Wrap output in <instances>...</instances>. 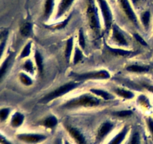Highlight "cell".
Segmentation results:
<instances>
[{
	"label": "cell",
	"instance_id": "obj_1",
	"mask_svg": "<svg viewBox=\"0 0 153 144\" xmlns=\"http://www.w3.org/2000/svg\"><path fill=\"white\" fill-rule=\"evenodd\" d=\"M102 99L91 92L85 93L70 99L61 106L64 110H76L79 108H96L102 104Z\"/></svg>",
	"mask_w": 153,
	"mask_h": 144
},
{
	"label": "cell",
	"instance_id": "obj_2",
	"mask_svg": "<svg viewBox=\"0 0 153 144\" xmlns=\"http://www.w3.org/2000/svg\"><path fill=\"white\" fill-rule=\"evenodd\" d=\"M81 83H82V82H78V81L75 80L70 81V82L64 83L63 85L57 87L56 88L51 91L50 92L45 94L39 100V102L41 104H49V102L52 101V100H55L57 98H59L68 94L69 92H72L73 90L79 88L81 86Z\"/></svg>",
	"mask_w": 153,
	"mask_h": 144
},
{
	"label": "cell",
	"instance_id": "obj_3",
	"mask_svg": "<svg viewBox=\"0 0 153 144\" xmlns=\"http://www.w3.org/2000/svg\"><path fill=\"white\" fill-rule=\"evenodd\" d=\"M85 14L90 28L96 33L99 32L101 29V20L100 9L96 0H87Z\"/></svg>",
	"mask_w": 153,
	"mask_h": 144
},
{
	"label": "cell",
	"instance_id": "obj_4",
	"mask_svg": "<svg viewBox=\"0 0 153 144\" xmlns=\"http://www.w3.org/2000/svg\"><path fill=\"white\" fill-rule=\"evenodd\" d=\"M70 77L75 81L83 82L87 80H105L111 78V74L108 70L102 69L98 70L87 71L84 73H75L72 72L70 74Z\"/></svg>",
	"mask_w": 153,
	"mask_h": 144
},
{
	"label": "cell",
	"instance_id": "obj_5",
	"mask_svg": "<svg viewBox=\"0 0 153 144\" xmlns=\"http://www.w3.org/2000/svg\"><path fill=\"white\" fill-rule=\"evenodd\" d=\"M100 12H101L103 24L105 30H110L114 24V15L110 4L107 0H96Z\"/></svg>",
	"mask_w": 153,
	"mask_h": 144
},
{
	"label": "cell",
	"instance_id": "obj_6",
	"mask_svg": "<svg viewBox=\"0 0 153 144\" xmlns=\"http://www.w3.org/2000/svg\"><path fill=\"white\" fill-rule=\"evenodd\" d=\"M120 8L127 19L137 28H140V20L137 17L130 0H117Z\"/></svg>",
	"mask_w": 153,
	"mask_h": 144
},
{
	"label": "cell",
	"instance_id": "obj_7",
	"mask_svg": "<svg viewBox=\"0 0 153 144\" xmlns=\"http://www.w3.org/2000/svg\"><path fill=\"white\" fill-rule=\"evenodd\" d=\"M115 124L110 120H106L103 122L97 130L95 136V143L100 144L105 140V138L111 134V132L114 129Z\"/></svg>",
	"mask_w": 153,
	"mask_h": 144
},
{
	"label": "cell",
	"instance_id": "obj_8",
	"mask_svg": "<svg viewBox=\"0 0 153 144\" xmlns=\"http://www.w3.org/2000/svg\"><path fill=\"white\" fill-rule=\"evenodd\" d=\"M16 138L26 144H39L47 140L48 136L41 133H20L16 134Z\"/></svg>",
	"mask_w": 153,
	"mask_h": 144
},
{
	"label": "cell",
	"instance_id": "obj_9",
	"mask_svg": "<svg viewBox=\"0 0 153 144\" xmlns=\"http://www.w3.org/2000/svg\"><path fill=\"white\" fill-rule=\"evenodd\" d=\"M111 29L112 30V39L116 44L122 47H128L129 46L125 33L120 27L118 26L116 23H114Z\"/></svg>",
	"mask_w": 153,
	"mask_h": 144
},
{
	"label": "cell",
	"instance_id": "obj_10",
	"mask_svg": "<svg viewBox=\"0 0 153 144\" xmlns=\"http://www.w3.org/2000/svg\"><path fill=\"white\" fill-rule=\"evenodd\" d=\"M69 136L73 139L76 144H88L87 140L85 138L84 134L79 130L78 128L74 127L70 124H66L64 125Z\"/></svg>",
	"mask_w": 153,
	"mask_h": 144
},
{
	"label": "cell",
	"instance_id": "obj_11",
	"mask_svg": "<svg viewBox=\"0 0 153 144\" xmlns=\"http://www.w3.org/2000/svg\"><path fill=\"white\" fill-rule=\"evenodd\" d=\"M15 58V52H10L7 56L3 60L2 62L0 64V83L3 80L7 74L8 73L9 70L13 65V61Z\"/></svg>",
	"mask_w": 153,
	"mask_h": 144
},
{
	"label": "cell",
	"instance_id": "obj_12",
	"mask_svg": "<svg viewBox=\"0 0 153 144\" xmlns=\"http://www.w3.org/2000/svg\"><path fill=\"white\" fill-rule=\"evenodd\" d=\"M76 0H60L57 8L56 14H55V19L58 20L62 17L73 6V3Z\"/></svg>",
	"mask_w": 153,
	"mask_h": 144
},
{
	"label": "cell",
	"instance_id": "obj_13",
	"mask_svg": "<svg viewBox=\"0 0 153 144\" xmlns=\"http://www.w3.org/2000/svg\"><path fill=\"white\" fill-rule=\"evenodd\" d=\"M130 130L129 125H125L120 132H118L107 144H122L126 139Z\"/></svg>",
	"mask_w": 153,
	"mask_h": 144
},
{
	"label": "cell",
	"instance_id": "obj_14",
	"mask_svg": "<svg viewBox=\"0 0 153 144\" xmlns=\"http://www.w3.org/2000/svg\"><path fill=\"white\" fill-rule=\"evenodd\" d=\"M55 0H45L43 4V20L44 21H48L50 20L53 14L54 8H55Z\"/></svg>",
	"mask_w": 153,
	"mask_h": 144
},
{
	"label": "cell",
	"instance_id": "obj_15",
	"mask_svg": "<svg viewBox=\"0 0 153 144\" xmlns=\"http://www.w3.org/2000/svg\"><path fill=\"white\" fill-rule=\"evenodd\" d=\"M41 126L46 129H54L58 124V119L55 115H49L39 122Z\"/></svg>",
	"mask_w": 153,
	"mask_h": 144
},
{
	"label": "cell",
	"instance_id": "obj_16",
	"mask_svg": "<svg viewBox=\"0 0 153 144\" xmlns=\"http://www.w3.org/2000/svg\"><path fill=\"white\" fill-rule=\"evenodd\" d=\"M114 93L118 97H120L125 100H131L135 97V94L131 90L127 88H122V87H116L113 89Z\"/></svg>",
	"mask_w": 153,
	"mask_h": 144
},
{
	"label": "cell",
	"instance_id": "obj_17",
	"mask_svg": "<svg viewBox=\"0 0 153 144\" xmlns=\"http://www.w3.org/2000/svg\"><path fill=\"white\" fill-rule=\"evenodd\" d=\"M25 121V116L20 112H15L12 114L10 119V124L13 128H19L22 125Z\"/></svg>",
	"mask_w": 153,
	"mask_h": 144
},
{
	"label": "cell",
	"instance_id": "obj_18",
	"mask_svg": "<svg viewBox=\"0 0 153 144\" xmlns=\"http://www.w3.org/2000/svg\"><path fill=\"white\" fill-rule=\"evenodd\" d=\"M90 92L94 94V95L97 96L100 98L104 100H111L114 99V95L109 92L106 91V90L102 89V88H92L89 90Z\"/></svg>",
	"mask_w": 153,
	"mask_h": 144
},
{
	"label": "cell",
	"instance_id": "obj_19",
	"mask_svg": "<svg viewBox=\"0 0 153 144\" xmlns=\"http://www.w3.org/2000/svg\"><path fill=\"white\" fill-rule=\"evenodd\" d=\"M74 37L71 36L67 40L65 46V50H64V56L67 62H70L71 59V56L73 55V52L74 51Z\"/></svg>",
	"mask_w": 153,
	"mask_h": 144
},
{
	"label": "cell",
	"instance_id": "obj_20",
	"mask_svg": "<svg viewBox=\"0 0 153 144\" xmlns=\"http://www.w3.org/2000/svg\"><path fill=\"white\" fill-rule=\"evenodd\" d=\"M19 33L24 38H30L33 35V23L30 21H26L21 24L19 27Z\"/></svg>",
	"mask_w": 153,
	"mask_h": 144
},
{
	"label": "cell",
	"instance_id": "obj_21",
	"mask_svg": "<svg viewBox=\"0 0 153 144\" xmlns=\"http://www.w3.org/2000/svg\"><path fill=\"white\" fill-rule=\"evenodd\" d=\"M126 70L131 73L135 74H141L146 73L150 70V67L149 65H145V64H132L127 66Z\"/></svg>",
	"mask_w": 153,
	"mask_h": 144
},
{
	"label": "cell",
	"instance_id": "obj_22",
	"mask_svg": "<svg viewBox=\"0 0 153 144\" xmlns=\"http://www.w3.org/2000/svg\"><path fill=\"white\" fill-rule=\"evenodd\" d=\"M139 20H140V23L142 24V26H143V27L144 28V29L147 31L149 28V26H150V22H151L150 10H146L142 12V13L140 14Z\"/></svg>",
	"mask_w": 153,
	"mask_h": 144
},
{
	"label": "cell",
	"instance_id": "obj_23",
	"mask_svg": "<svg viewBox=\"0 0 153 144\" xmlns=\"http://www.w3.org/2000/svg\"><path fill=\"white\" fill-rule=\"evenodd\" d=\"M22 68L24 71L29 74L31 75H34V72L37 70L35 63H34L31 58H26V59L24 61L23 64H22Z\"/></svg>",
	"mask_w": 153,
	"mask_h": 144
},
{
	"label": "cell",
	"instance_id": "obj_24",
	"mask_svg": "<svg viewBox=\"0 0 153 144\" xmlns=\"http://www.w3.org/2000/svg\"><path fill=\"white\" fill-rule=\"evenodd\" d=\"M34 63H35L36 68H37V70L39 74L43 73V68H44V66H43V56L40 53V52L39 50H35L34 52Z\"/></svg>",
	"mask_w": 153,
	"mask_h": 144
},
{
	"label": "cell",
	"instance_id": "obj_25",
	"mask_svg": "<svg viewBox=\"0 0 153 144\" xmlns=\"http://www.w3.org/2000/svg\"><path fill=\"white\" fill-rule=\"evenodd\" d=\"M18 78H19V82L25 86H31L34 83L32 78L28 74V73L25 71L20 72L18 75Z\"/></svg>",
	"mask_w": 153,
	"mask_h": 144
},
{
	"label": "cell",
	"instance_id": "obj_26",
	"mask_svg": "<svg viewBox=\"0 0 153 144\" xmlns=\"http://www.w3.org/2000/svg\"><path fill=\"white\" fill-rule=\"evenodd\" d=\"M84 52L83 50L81 49L80 46L78 45L74 47V52H73V64H77L84 59Z\"/></svg>",
	"mask_w": 153,
	"mask_h": 144
},
{
	"label": "cell",
	"instance_id": "obj_27",
	"mask_svg": "<svg viewBox=\"0 0 153 144\" xmlns=\"http://www.w3.org/2000/svg\"><path fill=\"white\" fill-rule=\"evenodd\" d=\"M109 49V50L112 52L113 54L116 56H129L133 55V54H135V52H133V51L123 49V48H111L107 46Z\"/></svg>",
	"mask_w": 153,
	"mask_h": 144
},
{
	"label": "cell",
	"instance_id": "obj_28",
	"mask_svg": "<svg viewBox=\"0 0 153 144\" xmlns=\"http://www.w3.org/2000/svg\"><path fill=\"white\" fill-rule=\"evenodd\" d=\"M31 47H32V41L29 40L25 46H23L22 50H21L20 53H19V59H25L29 57L31 52Z\"/></svg>",
	"mask_w": 153,
	"mask_h": 144
},
{
	"label": "cell",
	"instance_id": "obj_29",
	"mask_svg": "<svg viewBox=\"0 0 153 144\" xmlns=\"http://www.w3.org/2000/svg\"><path fill=\"white\" fill-rule=\"evenodd\" d=\"M137 102L141 107H143L144 109H149L151 107L149 99L145 94L139 95L138 98H137Z\"/></svg>",
	"mask_w": 153,
	"mask_h": 144
},
{
	"label": "cell",
	"instance_id": "obj_30",
	"mask_svg": "<svg viewBox=\"0 0 153 144\" xmlns=\"http://www.w3.org/2000/svg\"><path fill=\"white\" fill-rule=\"evenodd\" d=\"M112 115L118 118H127L133 115V111L131 110H122L113 112Z\"/></svg>",
	"mask_w": 153,
	"mask_h": 144
},
{
	"label": "cell",
	"instance_id": "obj_31",
	"mask_svg": "<svg viewBox=\"0 0 153 144\" xmlns=\"http://www.w3.org/2000/svg\"><path fill=\"white\" fill-rule=\"evenodd\" d=\"M11 110L10 107H2L0 109V122H4L10 116Z\"/></svg>",
	"mask_w": 153,
	"mask_h": 144
},
{
	"label": "cell",
	"instance_id": "obj_32",
	"mask_svg": "<svg viewBox=\"0 0 153 144\" xmlns=\"http://www.w3.org/2000/svg\"><path fill=\"white\" fill-rule=\"evenodd\" d=\"M7 39H8V32L6 33L5 35L3 37V38L0 41V61H1V58H2L4 51H5L6 46H7Z\"/></svg>",
	"mask_w": 153,
	"mask_h": 144
},
{
	"label": "cell",
	"instance_id": "obj_33",
	"mask_svg": "<svg viewBox=\"0 0 153 144\" xmlns=\"http://www.w3.org/2000/svg\"><path fill=\"white\" fill-rule=\"evenodd\" d=\"M78 43L81 49L85 50L86 46V40H85V34L82 28H80L79 31V38H78Z\"/></svg>",
	"mask_w": 153,
	"mask_h": 144
},
{
	"label": "cell",
	"instance_id": "obj_34",
	"mask_svg": "<svg viewBox=\"0 0 153 144\" xmlns=\"http://www.w3.org/2000/svg\"><path fill=\"white\" fill-rule=\"evenodd\" d=\"M140 135L138 131H134L130 136L128 144H140Z\"/></svg>",
	"mask_w": 153,
	"mask_h": 144
},
{
	"label": "cell",
	"instance_id": "obj_35",
	"mask_svg": "<svg viewBox=\"0 0 153 144\" xmlns=\"http://www.w3.org/2000/svg\"><path fill=\"white\" fill-rule=\"evenodd\" d=\"M146 125H147L148 130H149V133H150L151 136H152L153 139V118L149 116L146 118Z\"/></svg>",
	"mask_w": 153,
	"mask_h": 144
},
{
	"label": "cell",
	"instance_id": "obj_36",
	"mask_svg": "<svg viewBox=\"0 0 153 144\" xmlns=\"http://www.w3.org/2000/svg\"><path fill=\"white\" fill-rule=\"evenodd\" d=\"M133 36H134V38H135V40H137L138 43H140V44L143 45V46H148L147 42L143 38V37H142L140 34H138V33H134V34H133Z\"/></svg>",
	"mask_w": 153,
	"mask_h": 144
},
{
	"label": "cell",
	"instance_id": "obj_37",
	"mask_svg": "<svg viewBox=\"0 0 153 144\" xmlns=\"http://www.w3.org/2000/svg\"><path fill=\"white\" fill-rule=\"evenodd\" d=\"M0 144H13L4 135L0 133Z\"/></svg>",
	"mask_w": 153,
	"mask_h": 144
},
{
	"label": "cell",
	"instance_id": "obj_38",
	"mask_svg": "<svg viewBox=\"0 0 153 144\" xmlns=\"http://www.w3.org/2000/svg\"><path fill=\"white\" fill-rule=\"evenodd\" d=\"M145 88H146V90H148V91L149 92L152 93L153 94V85H151V84H147V85H145L144 86Z\"/></svg>",
	"mask_w": 153,
	"mask_h": 144
},
{
	"label": "cell",
	"instance_id": "obj_39",
	"mask_svg": "<svg viewBox=\"0 0 153 144\" xmlns=\"http://www.w3.org/2000/svg\"><path fill=\"white\" fill-rule=\"evenodd\" d=\"M7 32H8L7 30H3V31H0V41H1V39L3 38V37L5 35V34Z\"/></svg>",
	"mask_w": 153,
	"mask_h": 144
},
{
	"label": "cell",
	"instance_id": "obj_40",
	"mask_svg": "<svg viewBox=\"0 0 153 144\" xmlns=\"http://www.w3.org/2000/svg\"><path fill=\"white\" fill-rule=\"evenodd\" d=\"M55 144H64V142H63L62 139L61 137H58L57 138L56 140H55Z\"/></svg>",
	"mask_w": 153,
	"mask_h": 144
},
{
	"label": "cell",
	"instance_id": "obj_41",
	"mask_svg": "<svg viewBox=\"0 0 153 144\" xmlns=\"http://www.w3.org/2000/svg\"><path fill=\"white\" fill-rule=\"evenodd\" d=\"M130 2H131L132 5H136V4H137V3H138L139 0H130Z\"/></svg>",
	"mask_w": 153,
	"mask_h": 144
},
{
	"label": "cell",
	"instance_id": "obj_42",
	"mask_svg": "<svg viewBox=\"0 0 153 144\" xmlns=\"http://www.w3.org/2000/svg\"><path fill=\"white\" fill-rule=\"evenodd\" d=\"M63 142H64V144H72L71 142H70V141L67 140H64V141H63Z\"/></svg>",
	"mask_w": 153,
	"mask_h": 144
},
{
	"label": "cell",
	"instance_id": "obj_43",
	"mask_svg": "<svg viewBox=\"0 0 153 144\" xmlns=\"http://www.w3.org/2000/svg\"><path fill=\"white\" fill-rule=\"evenodd\" d=\"M110 1H114V0H110Z\"/></svg>",
	"mask_w": 153,
	"mask_h": 144
}]
</instances>
